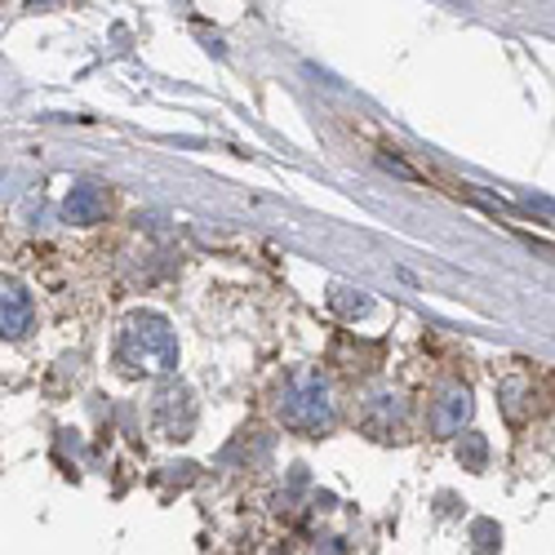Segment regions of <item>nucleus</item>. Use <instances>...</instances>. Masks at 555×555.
<instances>
[{"instance_id": "1", "label": "nucleus", "mask_w": 555, "mask_h": 555, "mask_svg": "<svg viewBox=\"0 0 555 555\" xmlns=\"http://www.w3.org/2000/svg\"><path fill=\"white\" fill-rule=\"evenodd\" d=\"M116 364L125 369L129 378H160L178 369V338L169 330V320L156 311H133L125 320V334L116 347Z\"/></svg>"}, {"instance_id": "2", "label": "nucleus", "mask_w": 555, "mask_h": 555, "mask_svg": "<svg viewBox=\"0 0 555 555\" xmlns=\"http://www.w3.org/2000/svg\"><path fill=\"white\" fill-rule=\"evenodd\" d=\"M281 423L298 436H320L334 427V400L330 387L315 374H298L281 396Z\"/></svg>"}, {"instance_id": "3", "label": "nucleus", "mask_w": 555, "mask_h": 555, "mask_svg": "<svg viewBox=\"0 0 555 555\" xmlns=\"http://www.w3.org/2000/svg\"><path fill=\"white\" fill-rule=\"evenodd\" d=\"M36 325V307L31 294L14 281V275H0V338H27Z\"/></svg>"}, {"instance_id": "4", "label": "nucleus", "mask_w": 555, "mask_h": 555, "mask_svg": "<svg viewBox=\"0 0 555 555\" xmlns=\"http://www.w3.org/2000/svg\"><path fill=\"white\" fill-rule=\"evenodd\" d=\"M63 214H67V222H76V227H94V222H103V218L112 214V196H107L103 188H94V182H80V188L67 192Z\"/></svg>"}, {"instance_id": "5", "label": "nucleus", "mask_w": 555, "mask_h": 555, "mask_svg": "<svg viewBox=\"0 0 555 555\" xmlns=\"http://www.w3.org/2000/svg\"><path fill=\"white\" fill-rule=\"evenodd\" d=\"M467 418H472V396H467V387H449V391L431 404V431H436V436H457Z\"/></svg>"}, {"instance_id": "6", "label": "nucleus", "mask_w": 555, "mask_h": 555, "mask_svg": "<svg viewBox=\"0 0 555 555\" xmlns=\"http://www.w3.org/2000/svg\"><path fill=\"white\" fill-rule=\"evenodd\" d=\"M480 462H485V440L467 436V467H480Z\"/></svg>"}]
</instances>
